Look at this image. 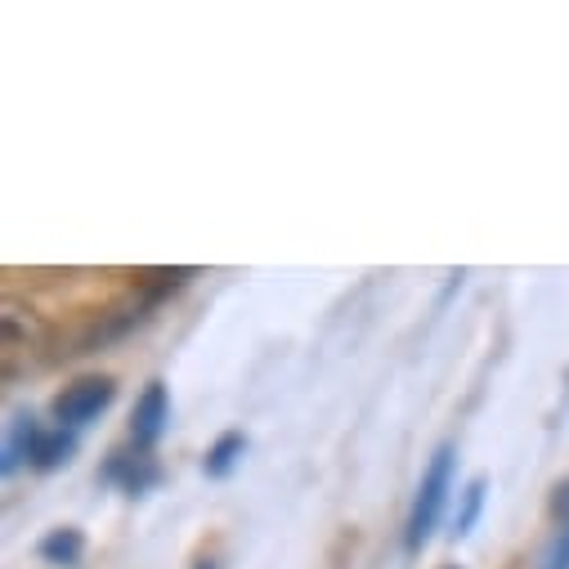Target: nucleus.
<instances>
[{
  "label": "nucleus",
  "mask_w": 569,
  "mask_h": 569,
  "mask_svg": "<svg viewBox=\"0 0 569 569\" xmlns=\"http://www.w3.org/2000/svg\"><path fill=\"white\" fill-rule=\"evenodd\" d=\"M37 551H41L46 565H63V569H72V565H81V556H86V533L72 529V525L50 529V533L37 542Z\"/></svg>",
  "instance_id": "obj_8"
},
{
  "label": "nucleus",
  "mask_w": 569,
  "mask_h": 569,
  "mask_svg": "<svg viewBox=\"0 0 569 569\" xmlns=\"http://www.w3.org/2000/svg\"><path fill=\"white\" fill-rule=\"evenodd\" d=\"M242 458H247V436H242V431H224V436L207 449L202 476H207V480H229V476L242 467Z\"/></svg>",
  "instance_id": "obj_7"
},
{
  "label": "nucleus",
  "mask_w": 569,
  "mask_h": 569,
  "mask_svg": "<svg viewBox=\"0 0 569 569\" xmlns=\"http://www.w3.org/2000/svg\"><path fill=\"white\" fill-rule=\"evenodd\" d=\"M171 426V395H167V381H149L139 390L134 408H130V449L139 453H153V445L167 436Z\"/></svg>",
  "instance_id": "obj_3"
},
{
  "label": "nucleus",
  "mask_w": 569,
  "mask_h": 569,
  "mask_svg": "<svg viewBox=\"0 0 569 569\" xmlns=\"http://www.w3.org/2000/svg\"><path fill=\"white\" fill-rule=\"evenodd\" d=\"M41 431H46V426H41L32 412H14L10 436H6V462H0V471H6V476H19L23 467H32V453H37Z\"/></svg>",
  "instance_id": "obj_5"
},
{
  "label": "nucleus",
  "mask_w": 569,
  "mask_h": 569,
  "mask_svg": "<svg viewBox=\"0 0 569 569\" xmlns=\"http://www.w3.org/2000/svg\"><path fill=\"white\" fill-rule=\"evenodd\" d=\"M99 476H103V485H117L130 498H144L162 485V462L153 453H139V449H112Z\"/></svg>",
  "instance_id": "obj_4"
},
{
  "label": "nucleus",
  "mask_w": 569,
  "mask_h": 569,
  "mask_svg": "<svg viewBox=\"0 0 569 569\" xmlns=\"http://www.w3.org/2000/svg\"><path fill=\"white\" fill-rule=\"evenodd\" d=\"M77 431H68V426H54V431H41L37 440V453H32V471L50 476V471H63L72 458H77Z\"/></svg>",
  "instance_id": "obj_6"
},
{
  "label": "nucleus",
  "mask_w": 569,
  "mask_h": 569,
  "mask_svg": "<svg viewBox=\"0 0 569 569\" xmlns=\"http://www.w3.org/2000/svg\"><path fill=\"white\" fill-rule=\"evenodd\" d=\"M449 569H458V565H449Z\"/></svg>",
  "instance_id": "obj_13"
},
{
  "label": "nucleus",
  "mask_w": 569,
  "mask_h": 569,
  "mask_svg": "<svg viewBox=\"0 0 569 569\" xmlns=\"http://www.w3.org/2000/svg\"><path fill=\"white\" fill-rule=\"evenodd\" d=\"M485 498H489V480L485 476H476L462 493H458V511H453V538H467L476 525H480V511H485Z\"/></svg>",
  "instance_id": "obj_9"
},
{
  "label": "nucleus",
  "mask_w": 569,
  "mask_h": 569,
  "mask_svg": "<svg viewBox=\"0 0 569 569\" xmlns=\"http://www.w3.org/2000/svg\"><path fill=\"white\" fill-rule=\"evenodd\" d=\"M551 520H556V525L569 520V480H560L556 493H551Z\"/></svg>",
  "instance_id": "obj_11"
},
{
  "label": "nucleus",
  "mask_w": 569,
  "mask_h": 569,
  "mask_svg": "<svg viewBox=\"0 0 569 569\" xmlns=\"http://www.w3.org/2000/svg\"><path fill=\"white\" fill-rule=\"evenodd\" d=\"M453 467H458V449L440 445L431 453V462H426L421 480H417V493H412V507H408V525H403V547L412 556L436 538V529L445 520V507H449V493H453Z\"/></svg>",
  "instance_id": "obj_1"
},
{
  "label": "nucleus",
  "mask_w": 569,
  "mask_h": 569,
  "mask_svg": "<svg viewBox=\"0 0 569 569\" xmlns=\"http://www.w3.org/2000/svg\"><path fill=\"white\" fill-rule=\"evenodd\" d=\"M112 399H117L112 377H77L54 395V421L68 426V431H81V426H90L99 412L112 408Z\"/></svg>",
  "instance_id": "obj_2"
},
{
  "label": "nucleus",
  "mask_w": 569,
  "mask_h": 569,
  "mask_svg": "<svg viewBox=\"0 0 569 569\" xmlns=\"http://www.w3.org/2000/svg\"><path fill=\"white\" fill-rule=\"evenodd\" d=\"M542 569H569V520L556 525V533L547 542V556H542Z\"/></svg>",
  "instance_id": "obj_10"
},
{
  "label": "nucleus",
  "mask_w": 569,
  "mask_h": 569,
  "mask_svg": "<svg viewBox=\"0 0 569 569\" xmlns=\"http://www.w3.org/2000/svg\"><path fill=\"white\" fill-rule=\"evenodd\" d=\"M198 569H220V565L216 560H198Z\"/></svg>",
  "instance_id": "obj_12"
}]
</instances>
